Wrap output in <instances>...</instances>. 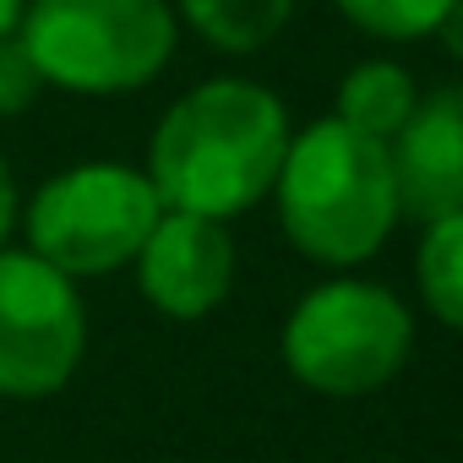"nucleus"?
<instances>
[{
	"instance_id": "2",
	"label": "nucleus",
	"mask_w": 463,
	"mask_h": 463,
	"mask_svg": "<svg viewBox=\"0 0 463 463\" xmlns=\"http://www.w3.org/2000/svg\"><path fill=\"white\" fill-rule=\"evenodd\" d=\"M273 191L284 235L322 268H354L376 257L398 223L392 147L349 131L344 120H317L311 131L289 137Z\"/></svg>"
},
{
	"instance_id": "13",
	"label": "nucleus",
	"mask_w": 463,
	"mask_h": 463,
	"mask_svg": "<svg viewBox=\"0 0 463 463\" xmlns=\"http://www.w3.org/2000/svg\"><path fill=\"white\" fill-rule=\"evenodd\" d=\"M39 88H44V77H39L33 55L23 50V39H17V33L0 39V120H12V115L33 109Z\"/></svg>"
},
{
	"instance_id": "7",
	"label": "nucleus",
	"mask_w": 463,
	"mask_h": 463,
	"mask_svg": "<svg viewBox=\"0 0 463 463\" xmlns=\"http://www.w3.org/2000/svg\"><path fill=\"white\" fill-rule=\"evenodd\" d=\"M137 273H142V295L164 317L196 322V317L218 311L229 284H235V241L213 218L164 213L137 257Z\"/></svg>"
},
{
	"instance_id": "12",
	"label": "nucleus",
	"mask_w": 463,
	"mask_h": 463,
	"mask_svg": "<svg viewBox=\"0 0 463 463\" xmlns=\"http://www.w3.org/2000/svg\"><path fill=\"white\" fill-rule=\"evenodd\" d=\"M452 6H458V0H338V12L354 28H365L371 39H392V44L436 33Z\"/></svg>"
},
{
	"instance_id": "8",
	"label": "nucleus",
	"mask_w": 463,
	"mask_h": 463,
	"mask_svg": "<svg viewBox=\"0 0 463 463\" xmlns=\"http://www.w3.org/2000/svg\"><path fill=\"white\" fill-rule=\"evenodd\" d=\"M398 213L436 223L463 213V82L436 88L414 104L392 147Z\"/></svg>"
},
{
	"instance_id": "3",
	"label": "nucleus",
	"mask_w": 463,
	"mask_h": 463,
	"mask_svg": "<svg viewBox=\"0 0 463 463\" xmlns=\"http://www.w3.org/2000/svg\"><path fill=\"white\" fill-rule=\"evenodd\" d=\"M17 39L66 93H131L169 66L175 12L169 0H33Z\"/></svg>"
},
{
	"instance_id": "9",
	"label": "nucleus",
	"mask_w": 463,
	"mask_h": 463,
	"mask_svg": "<svg viewBox=\"0 0 463 463\" xmlns=\"http://www.w3.org/2000/svg\"><path fill=\"white\" fill-rule=\"evenodd\" d=\"M414 104L420 99H414V82H409L403 66L365 61L338 82V115L333 120H344L349 131H360L371 142H392L403 131V120L414 115Z\"/></svg>"
},
{
	"instance_id": "6",
	"label": "nucleus",
	"mask_w": 463,
	"mask_h": 463,
	"mask_svg": "<svg viewBox=\"0 0 463 463\" xmlns=\"http://www.w3.org/2000/svg\"><path fill=\"white\" fill-rule=\"evenodd\" d=\"M88 349L82 295L33 251H0V392L50 398Z\"/></svg>"
},
{
	"instance_id": "15",
	"label": "nucleus",
	"mask_w": 463,
	"mask_h": 463,
	"mask_svg": "<svg viewBox=\"0 0 463 463\" xmlns=\"http://www.w3.org/2000/svg\"><path fill=\"white\" fill-rule=\"evenodd\" d=\"M436 39H441V50H447L452 61H463V0H458L452 12H447V23L436 28Z\"/></svg>"
},
{
	"instance_id": "10",
	"label": "nucleus",
	"mask_w": 463,
	"mask_h": 463,
	"mask_svg": "<svg viewBox=\"0 0 463 463\" xmlns=\"http://www.w3.org/2000/svg\"><path fill=\"white\" fill-rule=\"evenodd\" d=\"M185 23L223 55H251L289 23L295 0H180Z\"/></svg>"
},
{
	"instance_id": "4",
	"label": "nucleus",
	"mask_w": 463,
	"mask_h": 463,
	"mask_svg": "<svg viewBox=\"0 0 463 463\" xmlns=\"http://www.w3.org/2000/svg\"><path fill=\"white\" fill-rule=\"evenodd\" d=\"M414 344L403 300L382 284L333 279L311 289L284 322V365L322 398H365L387 387Z\"/></svg>"
},
{
	"instance_id": "1",
	"label": "nucleus",
	"mask_w": 463,
	"mask_h": 463,
	"mask_svg": "<svg viewBox=\"0 0 463 463\" xmlns=\"http://www.w3.org/2000/svg\"><path fill=\"white\" fill-rule=\"evenodd\" d=\"M284 153H289V115L279 93L223 77L191 88L158 120L147 147V180L164 213H196L223 223L257 207L279 185Z\"/></svg>"
},
{
	"instance_id": "14",
	"label": "nucleus",
	"mask_w": 463,
	"mask_h": 463,
	"mask_svg": "<svg viewBox=\"0 0 463 463\" xmlns=\"http://www.w3.org/2000/svg\"><path fill=\"white\" fill-rule=\"evenodd\" d=\"M12 223H17V185H12V169H6V158H0V251H6Z\"/></svg>"
},
{
	"instance_id": "11",
	"label": "nucleus",
	"mask_w": 463,
	"mask_h": 463,
	"mask_svg": "<svg viewBox=\"0 0 463 463\" xmlns=\"http://www.w3.org/2000/svg\"><path fill=\"white\" fill-rule=\"evenodd\" d=\"M414 273H420L425 306H430L447 327L463 333V213L425 223V241H420Z\"/></svg>"
},
{
	"instance_id": "5",
	"label": "nucleus",
	"mask_w": 463,
	"mask_h": 463,
	"mask_svg": "<svg viewBox=\"0 0 463 463\" xmlns=\"http://www.w3.org/2000/svg\"><path fill=\"white\" fill-rule=\"evenodd\" d=\"M164 218L147 175L126 164H77L39 185L28 207V241L66 279H99L142 257Z\"/></svg>"
},
{
	"instance_id": "16",
	"label": "nucleus",
	"mask_w": 463,
	"mask_h": 463,
	"mask_svg": "<svg viewBox=\"0 0 463 463\" xmlns=\"http://www.w3.org/2000/svg\"><path fill=\"white\" fill-rule=\"evenodd\" d=\"M23 12H28L23 0H0V39H12L23 28Z\"/></svg>"
}]
</instances>
